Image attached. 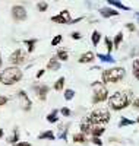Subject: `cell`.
Instances as JSON below:
<instances>
[{
	"mask_svg": "<svg viewBox=\"0 0 139 146\" xmlns=\"http://www.w3.org/2000/svg\"><path fill=\"white\" fill-rule=\"evenodd\" d=\"M132 96L133 94L129 91H117L108 96V108L113 111H122L132 104Z\"/></svg>",
	"mask_w": 139,
	"mask_h": 146,
	"instance_id": "1",
	"label": "cell"
},
{
	"mask_svg": "<svg viewBox=\"0 0 139 146\" xmlns=\"http://www.w3.org/2000/svg\"><path fill=\"white\" fill-rule=\"evenodd\" d=\"M126 76V70L122 66H114V67H110L101 72V83L106 85L107 83H117L120 80H123Z\"/></svg>",
	"mask_w": 139,
	"mask_h": 146,
	"instance_id": "2",
	"label": "cell"
},
{
	"mask_svg": "<svg viewBox=\"0 0 139 146\" xmlns=\"http://www.w3.org/2000/svg\"><path fill=\"white\" fill-rule=\"evenodd\" d=\"M23 78V73L19 67H15V66H9L6 67L2 73H0V82L6 86H12L18 82H21Z\"/></svg>",
	"mask_w": 139,
	"mask_h": 146,
	"instance_id": "3",
	"label": "cell"
},
{
	"mask_svg": "<svg viewBox=\"0 0 139 146\" xmlns=\"http://www.w3.org/2000/svg\"><path fill=\"white\" fill-rule=\"evenodd\" d=\"M86 120L90 121L92 126H104L111 120L110 110H107V108H95L90 113V115L86 117Z\"/></svg>",
	"mask_w": 139,
	"mask_h": 146,
	"instance_id": "4",
	"label": "cell"
},
{
	"mask_svg": "<svg viewBox=\"0 0 139 146\" xmlns=\"http://www.w3.org/2000/svg\"><path fill=\"white\" fill-rule=\"evenodd\" d=\"M91 88H94V94H92V104H101L108 100V89L104 86L101 82H92L91 83Z\"/></svg>",
	"mask_w": 139,
	"mask_h": 146,
	"instance_id": "5",
	"label": "cell"
},
{
	"mask_svg": "<svg viewBox=\"0 0 139 146\" xmlns=\"http://www.w3.org/2000/svg\"><path fill=\"white\" fill-rule=\"evenodd\" d=\"M27 62V51H23L22 48H16V50L9 56V63L15 67H19Z\"/></svg>",
	"mask_w": 139,
	"mask_h": 146,
	"instance_id": "6",
	"label": "cell"
},
{
	"mask_svg": "<svg viewBox=\"0 0 139 146\" xmlns=\"http://www.w3.org/2000/svg\"><path fill=\"white\" fill-rule=\"evenodd\" d=\"M28 16L27 13V9H25V6L22 5H15L13 7H12V18H13V21L16 22H22L25 21Z\"/></svg>",
	"mask_w": 139,
	"mask_h": 146,
	"instance_id": "7",
	"label": "cell"
},
{
	"mask_svg": "<svg viewBox=\"0 0 139 146\" xmlns=\"http://www.w3.org/2000/svg\"><path fill=\"white\" fill-rule=\"evenodd\" d=\"M16 94H18V98H19V101H21L22 110H23V111H31V108H32V101L29 100L28 94L25 92L23 89H19Z\"/></svg>",
	"mask_w": 139,
	"mask_h": 146,
	"instance_id": "8",
	"label": "cell"
},
{
	"mask_svg": "<svg viewBox=\"0 0 139 146\" xmlns=\"http://www.w3.org/2000/svg\"><path fill=\"white\" fill-rule=\"evenodd\" d=\"M32 89L35 91V95L40 101H45L47 100V95L50 92V86L48 85H44V83H40V85H32Z\"/></svg>",
	"mask_w": 139,
	"mask_h": 146,
	"instance_id": "9",
	"label": "cell"
},
{
	"mask_svg": "<svg viewBox=\"0 0 139 146\" xmlns=\"http://www.w3.org/2000/svg\"><path fill=\"white\" fill-rule=\"evenodd\" d=\"M51 21H53V22H56V23H63V25H69L70 21H72L70 12H69L67 9L61 10L60 13H57V15L51 16Z\"/></svg>",
	"mask_w": 139,
	"mask_h": 146,
	"instance_id": "10",
	"label": "cell"
},
{
	"mask_svg": "<svg viewBox=\"0 0 139 146\" xmlns=\"http://www.w3.org/2000/svg\"><path fill=\"white\" fill-rule=\"evenodd\" d=\"M100 15L106 18V19H110V18H114V16H119L120 15V12L116 10V9H113V7H100Z\"/></svg>",
	"mask_w": 139,
	"mask_h": 146,
	"instance_id": "11",
	"label": "cell"
},
{
	"mask_svg": "<svg viewBox=\"0 0 139 146\" xmlns=\"http://www.w3.org/2000/svg\"><path fill=\"white\" fill-rule=\"evenodd\" d=\"M95 60V54L92 53V51H85L79 58H78V62L81 63V64H88V63H92Z\"/></svg>",
	"mask_w": 139,
	"mask_h": 146,
	"instance_id": "12",
	"label": "cell"
},
{
	"mask_svg": "<svg viewBox=\"0 0 139 146\" xmlns=\"http://www.w3.org/2000/svg\"><path fill=\"white\" fill-rule=\"evenodd\" d=\"M91 129H92V124L88 121L86 118H84L81 121V124H79V133H82V135H91Z\"/></svg>",
	"mask_w": 139,
	"mask_h": 146,
	"instance_id": "13",
	"label": "cell"
},
{
	"mask_svg": "<svg viewBox=\"0 0 139 146\" xmlns=\"http://www.w3.org/2000/svg\"><path fill=\"white\" fill-rule=\"evenodd\" d=\"M60 66L61 63L59 62V60L56 57H51L47 62V70H51V72H56V70H60Z\"/></svg>",
	"mask_w": 139,
	"mask_h": 146,
	"instance_id": "14",
	"label": "cell"
},
{
	"mask_svg": "<svg viewBox=\"0 0 139 146\" xmlns=\"http://www.w3.org/2000/svg\"><path fill=\"white\" fill-rule=\"evenodd\" d=\"M54 57L59 60L60 63H61V62H67V60H69V51L65 50V48H59Z\"/></svg>",
	"mask_w": 139,
	"mask_h": 146,
	"instance_id": "15",
	"label": "cell"
},
{
	"mask_svg": "<svg viewBox=\"0 0 139 146\" xmlns=\"http://www.w3.org/2000/svg\"><path fill=\"white\" fill-rule=\"evenodd\" d=\"M38 139L40 140H54L56 139V135L53 130H44L38 135Z\"/></svg>",
	"mask_w": 139,
	"mask_h": 146,
	"instance_id": "16",
	"label": "cell"
},
{
	"mask_svg": "<svg viewBox=\"0 0 139 146\" xmlns=\"http://www.w3.org/2000/svg\"><path fill=\"white\" fill-rule=\"evenodd\" d=\"M38 42L37 38H29V40H23V44L27 45V51L28 53H34L35 51V45Z\"/></svg>",
	"mask_w": 139,
	"mask_h": 146,
	"instance_id": "17",
	"label": "cell"
},
{
	"mask_svg": "<svg viewBox=\"0 0 139 146\" xmlns=\"http://www.w3.org/2000/svg\"><path fill=\"white\" fill-rule=\"evenodd\" d=\"M104 133H106L104 126H92V129H91V136L92 137H101Z\"/></svg>",
	"mask_w": 139,
	"mask_h": 146,
	"instance_id": "18",
	"label": "cell"
},
{
	"mask_svg": "<svg viewBox=\"0 0 139 146\" xmlns=\"http://www.w3.org/2000/svg\"><path fill=\"white\" fill-rule=\"evenodd\" d=\"M65 83H66V78H65V76H60V78L54 82L53 89H54V91H57V92L63 91V88H65Z\"/></svg>",
	"mask_w": 139,
	"mask_h": 146,
	"instance_id": "19",
	"label": "cell"
},
{
	"mask_svg": "<svg viewBox=\"0 0 139 146\" xmlns=\"http://www.w3.org/2000/svg\"><path fill=\"white\" fill-rule=\"evenodd\" d=\"M18 142H19V130L18 129H13L12 135L7 137V143L9 145H16Z\"/></svg>",
	"mask_w": 139,
	"mask_h": 146,
	"instance_id": "20",
	"label": "cell"
},
{
	"mask_svg": "<svg viewBox=\"0 0 139 146\" xmlns=\"http://www.w3.org/2000/svg\"><path fill=\"white\" fill-rule=\"evenodd\" d=\"M72 140H73L75 143H81V145H85V143L88 142L86 136L82 135V133H75V135H72Z\"/></svg>",
	"mask_w": 139,
	"mask_h": 146,
	"instance_id": "21",
	"label": "cell"
},
{
	"mask_svg": "<svg viewBox=\"0 0 139 146\" xmlns=\"http://www.w3.org/2000/svg\"><path fill=\"white\" fill-rule=\"evenodd\" d=\"M107 3H108L110 6H113V7L120 9V10H130V7H129V6L123 5L122 2H117V0H107Z\"/></svg>",
	"mask_w": 139,
	"mask_h": 146,
	"instance_id": "22",
	"label": "cell"
},
{
	"mask_svg": "<svg viewBox=\"0 0 139 146\" xmlns=\"http://www.w3.org/2000/svg\"><path fill=\"white\" fill-rule=\"evenodd\" d=\"M95 57L100 58L103 63H114V62H116V58H113L111 54H101V53H98Z\"/></svg>",
	"mask_w": 139,
	"mask_h": 146,
	"instance_id": "23",
	"label": "cell"
},
{
	"mask_svg": "<svg viewBox=\"0 0 139 146\" xmlns=\"http://www.w3.org/2000/svg\"><path fill=\"white\" fill-rule=\"evenodd\" d=\"M111 41H113V48H119L120 44L123 42V32L119 31V32L116 34V36H114V38H113Z\"/></svg>",
	"mask_w": 139,
	"mask_h": 146,
	"instance_id": "24",
	"label": "cell"
},
{
	"mask_svg": "<svg viewBox=\"0 0 139 146\" xmlns=\"http://www.w3.org/2000/svg\"><path fill=\"white\" fill-rule=\"evenodd\" d=\"M100 41H101V32L100 31H92V34H91V42H92V45L98 47Z\"/></svg>",
	"mask_w": 139,
	"mask_h": 146,
	"instance_id": "25",
	"label": "cell"
},
{
	"mask_svg": "<svg viewBox=\"0 0 139 146\" xmlns=\"http://www.w3.org/2000/svg\"><path fill=\"white\" fill-rule=\"evenodd\" d=\"M47 121L48 123H53V124L57 123L59 121V110H53V111L47 115Z\"/></svg>",
	"mask_w": 139,
	"mask_h": 146,
	"instance_id": "26",
	"label": "cell"
},
{
	"mask_svg": "<svg viewBox=\"0 0 139 146\" xmlns=\"http://www.w3.org/2000/svg\"><path fill=\"white\" fill-rule=\"evenodd\" d=\"M132 124H135V120H130L128 117H122L119 121V129H123L126 126H132Z\"/></svg>",
	"mask_w": 139,
	"mask_h": 146,
	"instance_id": "27",
	"label": "cell"
},
{
	"mask_svg": "<svg viewBox=\"0 0 139 146\" xmlns=\"http://www.w3.org/2000/svg\"><path fill=\"white\" fill-rule=\"evenodd\" d=\"M67 131H69V124L61 126V129H59V137L61 140H67Z\"/></svg>",
	"mask_w": 139,
	"mask_h": 146,
	"instance_id": "28",
	"label": "cell"
},
{
	"mask_svg": "<svg viewBox=\"0 0 139 146\" xmlns=\"http://www.w3.org/2000/svg\"><path fill=\"white\" fill-rule=\"evenodd\" d=\"M132 73H133V76L139 80V58L133 60V63H132Z\"/></svg>",
	"mask_w": 139,
	"mask_h": 146,
	"instance_id": "29",
	"label": "cell"
},
{
	"mask_svg": "<svg viewBox=\"0 0 139 146\" xmlns=\"http://www.w3.org/2000/svg\"><path fill=\"white\" fill-rule=\"evenodd\" d=\"M104 45H106V48H107V54H110V53L113 51V41H111V38L106 36V38H104Z\"/></svg>",
	"mask_w": 139,
	"mask_h": 146,
	"instance_id": "30",
	"label": "cell"
},
{
	"mask_svg": "<svg viewBox=\"0 0 139 146\" xmlns=\"http://www.w3.org/2000/svg\"><path fill=\"white\" fill-rule=\"evenodd\" d=\"M65 100L66 101H70V100H73L75 98V91L73 89H65Z\"/></svg>",
	"mask_w": 139,
	"mask_h": 146,
	"instance_id": "31",
	"label": "cell"
},
{
	"mask_svg": "<svg viewBox=\"0 0 139 146\" xmlns=\"http://www.w3.org/2000/svg\"><path fill=\"white\" fill-rule=\"evenodd\" d=\"M48 9V3L47 2H38L37 3V10L38 12H45Z\"/></svg>",
	"mask_w": 139,
	"mask_h": 146,
	"instance_id": "32",
	"label": "cell"
},
{
	"mask_svg": "<svg viewBox=\"0 0 139 146\" xmlns=\"http://www.w3.org/2000/svg\"><path fill=\"white\" fill-rule=\"evenodd\" d=\"M60 114H61L63 117H70V115H72V111H70L67 107H61V108H60Z\"/></svg>",
	"mask_w": 139,
	"mask_h": 146,
	"instance_id": "33",
	"label": "cell"
},
{
	"mask_svg": "<svg viewBox=\"0 0 139 146\" xmlns=\"http://www.w3.org/2000/svg\"><path fill=\"white\" fill-rule=\"evenodd\" d=\"M61 41H63V36H61V35H56L54 38L51 40V45H53V47H56V45H59Z\"/></svg>",
	"mask_w": 139,
	"mask_h": 146,
	"instance_id": "34",
	"label": "cell"
},
{
	"mask_svg": "<svg viewBox=\"0 0 139 146\" xmlns=\"http://www.w3.org/2000/svg\"><path fill=\"white\" fill-rule=\"evenodd\" d=\"M124 27H126V29L130 31V32H135V31H136V25H135L133 22H128V23H124Z\"/></svg>",
	"mask_w": 139,
	"mask_h": 146,
	"instance_id": "35",
	"label": "cell"
},
{
	"mask_svg": "<svg viewBox=\"0 0 139 146\" xmlns=\"http://www.w3.org/2000/svg\"><path fill=\"white\" fill-rule=\"evenodd\" d=\"M70 38H72V40H76V41H78V40H82V35H81V32L75 31V32H72V34H70Z\"/></svg>",
	"mask_w": 139,
	"mask_h": 146,
	"instance_id": "36",
	"label": "cell"
},
{
	"mask_svg": "<svg viewBox=\"0 0 139 146\" xmlns=\"http://www.w3.org/2000/svg\"><path fill=\"white\" fill-rule=\"evenodd\" d=\"M9 102V98L6 95H0V107H3V105H6Z\"/></svg>",
	"mask_w": 139,
	"mask_h": 146,
	"instance_id": "37",
	"label": "cell"
},
{
	"mask_svg": "<svg viewBox=\"0 0 139 146\" xmlns=\"http://www.w3.org/2000/svg\"><path fill=\"white\" fill-rule=\"evenodd\" d=\"M91 142L94 145H97V146H103V140H101V137H92Z\"/></svg>",
	"mask_w": 139,
	"mask_h": 146,
	"instance_id": "38",
	"label": "cell"
},
{
	"mask_svg": "<svg viewBox=\"0 0 139 146\" xmlns=\"http://www.w3.org/2000/svg\"><path fill=\"white\" fill-rule=\"evenodd\" d=\"M132 107H133L135 110H138V111H139V96H136L135 100H132Z\"/></svg>",
	"mask_w": 139,
	"mask_h": 146,
	"instance_id": "39",
	"label": "cell"
},
{
	"mask_svg": "<svg viewBox=\"0 0 139 146\" xmlns=\"http://www.w3.org/2000/svg\"><path fill=\"white\" fill-rule=\"evenodd\" d=\"M44 73H45V69H40L38 72H37V75H35V78H37V79H40V78H43V76H44Z\"/></svg>",
	"mask_w": 139,
	"mask_h": 146,
	"instance_id": "40",
	"label": "cell"
},
{
	"mask_svg": "<svg viewBox=\"0 0 139 146\" xmlns=\"http://www.w3.org/2000/svg\"><path fill=\"white\" fill-rule=\"evenodd\" d=\"M13 146H32L29 142H25V140H22V142H18L16 145H13Z\"/></svg>",
	"mask_w": 139,
	"mask_h": 146,
	"instance_id": "41",
	"label": "cell"
},
{
	"mask_svg": "<svg viewBox=\"0 0 139 146\" xmlns=\"http://www.w3.org/2000/svg\"><path fill=\"white\" fill-rule=\"evenodd\" d=\"M135 18H136V21H138V23H139V12H135Z\"/></svg>",
	"mask_w": 139,
	"mask_h": 146,
	"instance_id": "42",
	"label": "cell"
},
{
	"mask_svg": "<svg viewBox=\"0 0 139 146\" xmlns=\"http://www.w3.org/2000/svg\"><path fill=\"white\" fill-rule=\"evenodd\" d=\"M2 64H3V60H2V53H0V67H2Z\"/></svg>",
	"mask_w": 139,
	"mask_h": 146,
	"instance_id": "43",
	"label": "cell"
},
{
	"mask_svg": "<svg viewBox=\"0 0 139 146\" xmlns=\"http://www.w3.org/2000/svg\"><path fill=\"white\" fill-rule=\"evenodd\" d=\"M2 136H3V130H2V129H0V137H2Z\"/></svg>",
	"mask_w": 139,
	"mask_h": 146,
	"instance_id": "44",
	"label": "cell"
},
{
	"mask_svg": "<svg viewBox=\"0 0 139 146\" xmlns=\"http://www.w3.org/2000/svg\"><path fill=\"white\" fill-rule=\"evenodd\" d=\"M135 123H138V124H139V117L136 118V121H135Z\"/></svg>",
	"mask_w": 139,
	"mask_h": 146,
	"instance_id": "45",
	"label": "cell"
}]
</instances>
